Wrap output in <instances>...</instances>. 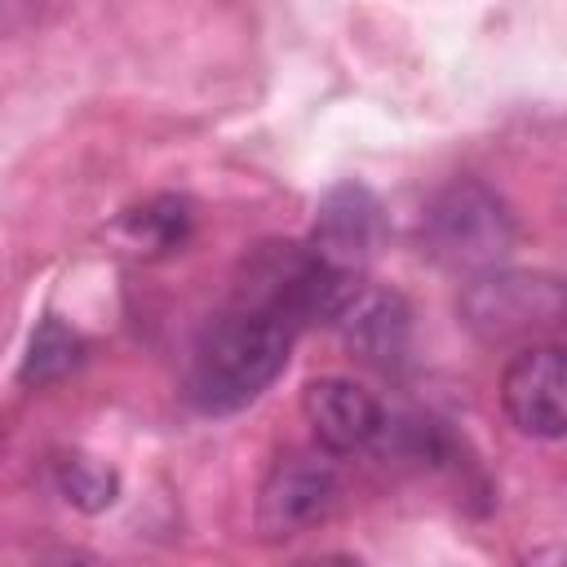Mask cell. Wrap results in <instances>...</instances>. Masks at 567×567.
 <instances>
[{
  "label": "cell",
  "mask_w": 567,
  "mask_h": 567,
  "mask_svg": "<svg viewBox=\"0 0 567 567\" xmlns=\"http://www.w3.org/2000/svg\"><path fill=\"white\" fill-rule=\"evenodd\" d=\"M514 244H518V221H514L509 204L474 177L447 182L425 204L421 252L452 275L492 270L514 252Z\"/></svg>",
  "instance_id": "cell-2"
},
{
  "label": "cell",
  "mask_w": 567,
  "mask_h": 567,
  "mask_svg": "<svg viewBox=\"0 0 567 567\" xmlns=\"http://www.w3.org/2000/svg\"><path fill=\"white\" fill-rule=\"evenodd\" d=\"M297 332L301 328L279 310L235 297L230 310L217 315L190 350V363H186L190 408L208 416H226L261 399V390H270V381L284 372Z\"/></svg>",
  "instance_id": "cell-1"
},
{
  "label": "cell",
  "mask_w": 567,
  "mask_h": 567,
  "mask_svg": "<svg viewBox=\"0 0 567 567\" xmlns=\"http://www.w3.org/2000/svg\"><path fill=\"white\" fill-rule=\"evenodd\" d=\"M563 385H567V368H563V346L554 337L518 346L501 372V408L509 425L527 439L558 443L567 430Z\"/></svg>",
  "instance_id": "cell-5"
},
{
  "label": "cell",
  "mask_w": 567,
  "mask_h": 567,
  "mask_svg": "<svg viewBox=\"0 0 567 567\" xmlns=\"http://www.w3.org/2000/svg\"><path fill=\"white\" fill-rule=\"evenodd\" d=\"M341 328L346 350L381 372H394L408 359L412 346V315L403 306L399 292H381V288H354L346 297V306L332 319Z\"/></svg>",
  "instance_id": "cell-7"
},
{
  "label": "cell",
  "mask_w": 567,
  "mask_h": 567,
  "mask_svg": "<svg viewBox=\"0 0 567 567\" xmlns=\"http://www.w3.org/2000/svg\"><path fill=\"white\" fill-rule=\"evenodd\" d=\"M306 425L315 430V443L332 456H354L372 447L385 434V408L381 399L350 381V377H315L301 390Z\"/></svg>",
  "instance_id": "cell-6"
},
{
  "label": "cell",
  "mask_w": 567,
  "mask_h": 567,
  "mask_svg": "<svg viewBox=\"0 0 567 567\" xmlns=\"http://www.w3.org/2000/svg\"><path fill=\"white\" fill-rule=\"evenodd\" d=\"M337 496H341V470H337L332 452H323V447L288 452L266 470V478L257 487V509H252L257 536L261 540L306 536L332 514Z\"/></svg>",
  "instance_id": "cell-4"
},
{
  "label": "cell",
  "mask_w": 567,
  "mask_h": 567,
  "mask_svg": "<svg viewBox=\"0 0 567 567\" xmlns=\"http://www.w3.org/2000/svg\"><path fill=\"white\" fill-rule=\"evenodd\" d=\"M377 199L372 190L346 182V186H332L319 204V221H315V239H310V252L323 257L328 266L337 270H350L359 275V266L368 261L372 244H377Z\"/></svg>",
  "instance_id": "cell-8"
},
{
  "label": "cell",
  "mask_w": 567,
  "mask_h": 567,
  "mask_svg": "<svg viewBox=\"0 0 567 567\" xmlns=\"http://www.w3.org/2000/svg\"><path fill=\"white\" fill-rule=\"evenodd\" d=\"M53 487L66 505H75L84 514H102L120 496V474L111 465H102L97 456L66 452V456L53 461Z\"/></svg>",
  "instance_id": "cell-11"
},
{
  "label": "cell",
  "mask_w": 567,
  "mask_h": 567,
  "mask_svg": "<svg viewBox=\"0 0 567 567\" xmlns=\"http://www.w3.org/2000/svg\"><path fill=\"white\" fill-rule=\"evenodd\" d=\"M456 315L487 346H527V341H545L563 323L567 297L558 275L492 266L465 279L456 297Z\"/></svg>",
  "instance_id": "cell-3"
},
{
  "label": "cell",
  "mask_w": 567,
  "mask_h": 567,
  "mask_svg": "<svg viewBox=\"0 0 567 567\" xmlns=\"http://www.w3.org/2000/svg\"><path fill=\"white\" fill-rule=\"evenodd\" d=\"M190 221H195V213L182 195H155V199L128 208L120 230H124L128 248H137V252H168L190 235Z\"/></svg>",
  "instance_id": "cell-10"
},
{
  "label": "cell",
  "mask_w": 567,
  "mask_h": 567,
  "mask_svg": "<svg viewBox=\"0 0 567 567\" xmlns=\"http://www.w3.org/2000/svg\"><path fill=\"white\" fill-rule=\"evenodd\" d=\"M84 363V337L75 328H66L62 319H44L31 341H27V354H22V368H18V381L22 385H53L62 377H71L75 368Z\"/></svg>",
  "instance_id": "cell-9"
}]
</instances>
